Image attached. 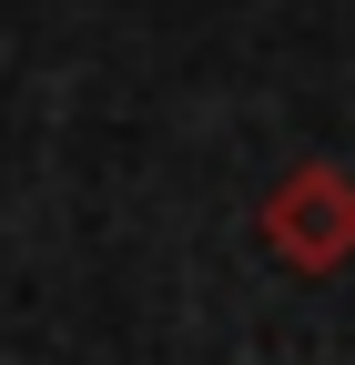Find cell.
I'll use <instances>...</instances> for the list:
<instances>
[{"label":"cell","mask_w":355,"mask_h":365,"mask_svg":"<svg viewBox=\"0 0 355 365\" xmlns=\"http://www.w3.org/2000/svg\"><path fill=\"white\" fill-rule=\"evenodd\" d=\"M264 254L284 274H345L355 264V173L345 163H294L264 193Z\"/></svg>","instance_id":"obj_1"}]
</instances>
